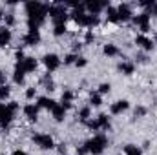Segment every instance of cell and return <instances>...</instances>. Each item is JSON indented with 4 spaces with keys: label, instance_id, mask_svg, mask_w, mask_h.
<instances>
[{
    "label": "cell",
    "instance_id": "cell-1",
    "mask_svg": "<svg viewBox=\"0 0 157 155\" xmlns=\"http://www.w3.org/2000/svg\"><path fill=\"white\" fill-rule=\"evenodd\" d=\"M86 146H88L90 153H93V155L102 153V152H104V146H106V137H102V135H95L90 142H86Z\"/></svg>",
    "mask_w": 157,
    "mask_h": 155
},
{
    "label": "cell",
    "instance_id": "cell-2",
    "mask_svg": "<svg viewBox=\"0 0 157 155\" xmlns=\"http://www.w3.org/2000/svg\"><path fill=\"white\" fill-rule=\"evenodd\" d=\"M33 141L37 142V146H40L42 150H49V148H53V146H55L53 139H51L48 133H37V135L33 137Z\"/></svg>",
    "mask_w": 157,
    "mask_h": 155
},
{
    "label": "cell",
    "instance_id": "cell-3",
    "mask_svg": "<svg viewBox=\"0 0 157 155\" xmlns=\"http://www.w3.org/2000/svg\"><path fill=\"white\" fill-rule=\"evenodd\" d=\"M44 66H46L49 71H55V70L60 66V59H59L55 53H49V55L44 57Z\"/></svg>",
    "mask_w": 157,
    "mask_h": 155
},
{
    "label": "cell",
    "instance_id": "cell-4",
    "mask_svg": "<svg viewBox=\"0 0 157 155\" xmlns=\"http://www.w3.org/2000/svg\"><path fill=\"white\" fill-rule=\"evenodd\" d=\"M133 22L141 28V31H143V33H146V31H148V22H150V15H148V13L137 15V17H133Z\"/></svg>",
    "mask_w": 157,
    "mask_h": 155
},
{
    "label": "cell",
    "instance_id": "cell-5",
    "mask_svg": "<svg viewBox=\"0 0 157 155\" xmlns=\"http://www.w3.org/2000/svg\"><path fill=\"white\" fill-rule=\"evenodd\" d=\"M24 42L28 44V46H35V44H39L40 42V33L37 28H31L29 31H28V35L24 37Z\"/></svg>",
    "mask_w": 157,
    "mask_h": 155
},
{
    "label": "cell",
    "instance_id": "cell-6",
    "mask_svg": "<svg viewBox=\"0 0 157 155\" xmlns=\"http://www.w3.org/2000/svg\"><path fill=\"white\" fill-rule=\"evenodd\" d=\"M135 42H137V46H139V47H143L144 51H152V49H154V46H155V42H154V40L148 39V37H144V35H139Z\"/></svg>",
    "mask_w": 157,
    "mask_h": 155
},
{
    "label": "cell",
    "instance_id": "cell-7",
    "mask_svg": "<svg viewBox=\"0 0 157 155\" xmlns=\"http://www.w3.org/2000/svg\"><path fill=\"white\" fill-rule=\"evenodd\" d=\"M128 108H130V102L128 100H117V102H113L110 106V112H112V115H119V113L126 112Z\"/></svg>",
    "mask_w": 157,
    "mask_h": 155
},
{
    "label": "cell",
    "instance_id": "cell-8",
    "mask_svg": "<svg viewBox=\"0 0 157 155\" xmlns=\"http://www.w3.org/2000/svg\"><path fill=\"white\" fill-rule=\"evenodd\" d=\"M39 106L37 104H26L24 106V115L28 117L29 120H37V117H39Z\"/></svg>",
    "mask_w": 157,
    "mask_h": 155
},
{
    "label": "cell",
    "instance_id": "cell-9",
    "mask_svg": "<svg viewBox=\"0 0 157 155\" xmlns=\"http://www.w3.org/2000/svg\"><path fill=\"white\" fill-rule=\"evenodd\" d=\"M117 15H119V20H128L132 18V11H130V6L128 4H122L117 7Z\"/></svg>",
    "mask_w": 157,
    "mask_h": 155
},
{
    "label": "cell",
    "instance_id": "cell-10",
    "mask_svg": "<svg viewBox=\"0 0 157 155\" xmlns=\"http://www.w3.org/2000/svg\"><path fill=\"white\" fill-rule=\"evenodd\" d=\"M35 68H37V60L31 59V57H26V59L20 62V70H24V71H33Z\"/></svg>",
    "mask_w": 157,
    "mask_h": 155
},
{
    "label": "cell",
    "instance_id": "cell-11",
    "mask_svg": "<svg viewBox=\"0 0 157 155\" xmlns=\"http://www.w3.org/2000/svg\"><path fill=\"white\" fill-rule=\"evenodd\" d=\"M37 106H39V108H46V110H53L57 104H55V100L49 99V97H40L39 102H37Z\"/></svg>",
    "mask_w": 157,
    "mask_h": 155
},
{
    "label": "cell",
    "instance_id": "cell-12",
    "mask_svg": "<svg viewBox=\"0 0 157 155\" xmlns=\"http://www.w3.org/2000/svg\"><path fill=\"white\" fill-rule=\"evenodd\" d=\"M119 71H122L124 75H132V73L135 71V64H133V62L124 60V62H121V64H119Z\"/></svg>",
    "mask_w": 157,
    "mask_h": 155
},
{
    "label": "cell",
    "instance_id": "cell-13",
    "mask_svg": "<svg viewBox=\"0 0 157 155\" xmlns=\"http://www.w3.org/2000/svg\"><path fill=\"white\" fill-rule=\"evenodd\" d=\"M9 42H11V31H9V28H2L0 29V47L7 46Z\"/></svg>",
    "mask_w": 157,
    "mask_h": 155
},
{
    "label": "cell",
    "instance_id": "cell-14",
    "mask_svg": "<svg viewBox=\"0 0 157 155\" xmlns=\"http://www.w3.org/2000/svg\"><path fill=\"white\" fill-rule=\"evenodd\" d=\"M51 113H53V117H55V120H64V117H66V108H62L60 104H57L53 110H51Z\"/></svg>",
    "mask_w": 157,
    "mask_h": 155
},
{
    "label": "cell",
    "instance_id": "cell-15",
    "mask_svg": "<svg viewBox=\"0 0 157 155\" xmlns=\"http://www.w3.org/2000/svg\"><path fill=\"white\" fill-rule=\"evenodd\" d=\"M95 122H97L99 130H108V128H110V117H108V115H104V113L97 117V120H95Z\"/></svg>",
    "mask_w": 157,
    "mask_h": 155
},
{
    "label": "cell",
    "instance_id": "cell-16",
    "mask_svg": "<svg viewBox=\"0 0 157 155\" xmlns=\"http://www.w3.org/2000/svg\"><path fill=\"white\" fill-rule=\"evenodd\" d=\"M77 117L80 120H84V122H88L90 120V117H91V106H84V108H80L78 110Z\"/></svg>",
    "mask_w": 157,
    "mask_h": 155
},
{
    "label": "cell",
    "instance_id": "cell-17",
    "mask_svg": "<svg viewBox=\"0 0 157 155\" xmlns=\"http://www.w3.org/2000/svg\"><path fill=\"white\" fill-rule=\"evenodd\" d=\"M102 51H104L106 57H115V55H119V47L115 46V44H106Z\"/></svg>",
    "mask_w": 157,
    "mask_h": 155
},
{
    "label": "cell",
    "instance_id": "cell-18",
    "mask_svg": "<svg viewBox=\"0 0 157 155\" xmlns=\"http://www.w3.org/2000/svg\"><path fill=\"white\" fill-rule=\"evenodd\" d=\"M102 104V95H99V93H91V97H90V106H101Z\"/></svg>",
    "mask_w": 157,
    "mask_h": 155
},
{
    "label": "cell",
    "instance_id": "cell-19",
    "mask_svg": "<svg viewBox=\"0 0 157 155\" xmlns=\"http://www.w3.org/2000/svg\"><path fill=\"white\" fill-rule=\"evenodd\" d=\"M124 153L126 155H141V150L137 146H133V144H128V146H124Z\"/></svg>",
    "mask_w": 157,
    "mask_h": 155
},
{
    "label": "cell",
    "instance_id": "cell-20",
    "mask_svg": "<svg viewBox=\"0 0 157 155\" xmlns=\"http://www.w3.org/2000/svg\"><path fill=\"white\" fill-rule=\"evenodd\" d=\"M146 113H148V108H146V106H137V108L133 110V115L135 117H144Z\"/></svg>",
    "mask_w": 157,
    "mask_h": 155
},
{
    "label": "cell",
    "instance_id": "cell-21",
    "mask_svg": "<svg viewBox=\"0 0 157 155\" xmlns=\"http://www.w3.org/2000/svg\"><path fill=\"white\" fill-rule=\"evenodd\" d=\"M9 93H11V89L2 84V86H0V100H6V99L9 97Z\"/></svg>",
    "mask_w": 157,
    "mask_h": 155
},
{
    "label": "cell",
    "instance_id": "cell-22",
    "mask_svg": "<svg viewBox=\"0 0 157 155\" xmlns=\"http://www.w3.org/2000/svg\"><path fill=\"white\" fill-rule=\"evenodd\" d=\"M110 89H112V86L108 82H102L99 86V95H106V93H110Z\"/></svg>",
    "mask_w": 157,
    "mask_h": 155
},
{
    "label": "cell",
    "instance_id": "cell-23",
    "mask_svg": "<svg viewBox=\"0 0 157 155\" xmlns=\"http://www.w3.org/2000/svg\"><path fill=\"white\" fill-rule=\"evenodd\" d=\"M15 82L17 84H24V70H17L15 71Z\"/></svg>",
    "mask_w": 157,
    "mask_h": 155
},
{
    "label": "cell",
    "instance_id": "cell-24",
    "mask_svg": "<svg viewBox=\"0 0 157 155\" xmlns=\"http://www.w3.org/2000/svg\"><path fill=\"white\" fill-rule=\"evenodd\" d=\"M53 33H55L57 37L64 35V33H66V26H64V24H57V26H55V29H53Z\"/></svg>",
    "mask_w": 157,
    "mask_h": 155
},
{
    "label": "cell",
    "instance_id": "cell-25",
    "mask_svg": "<svg viewBox=\"0 0 157 155\" xmlns=\"http://www.w3.org/2000/svg\"><path fill=\"white\" fill-rule=\"evenodd\" d=\"M77 55H75V53H70V55H66V57H64V64H75V62H77Z\"/></svg>",
    "mask_w": 157,
    "mask_h": 155
},
{
    "label": "cell",
    "instance_id": "cell-26",
    "mask_svg": "<svg viewBox=\"0 0 157 155\" xmlns=\"http://www.w3.org/2000/svg\"><path fill=\"white\" fill-rule=\"evenodd\" d=\"M35 97H37V88H28V89H26V99L31 100V99H35Z\"/></svg>",
    "mask_w": 157,
    "mask_h": 155
},
{
    "label": "cell",
    "instance_id": "cell-27",
    "mask_svg": "<svg viewBox=\"0 0 157 155\" xmlns=\"http://www.w3.org/2000/svg\"><path fill=\"white\" fill-rule=\"evenodd\" d=\"M135 60L141 62V64H144V62H148V55H146V53H139V55L135 57Z\"/></svg>",
    "mask_w": 157,
    "mask_h": 155
},
{
    "label": "cell",
    "instance_id": "cell-28",
    "mask_svg": "<svg viewBox=\"0 0 157 155\" xmlns=\"http://www.w3.org/2000/svg\"><path fill=\"white\" fill-rule=\"evenodd\" d=\"M4 22H6V26H13L15 24V17L13 15H6L4 17Z\"/></svg>",
    "mask_w": 157,
    "mask_h": 155
},
{
    "label": "cell",
    "instance_id": "cell-29",
    "mask_svg": "<svg viewBox=\"0 0 157 155\" xmlns=\"http://www.w3.org/2000/svg\"><path fill=\"white\" fill-rule=\"evenodd\" d=\"M86 64H88V60H86V59H82V57H78L77 62H75V66H77V68H84Z\"/></svg>",
    "mask_w": 157,
    "mask_h": 155
},
{
    "label": "cell",
    "instance_id": "cell-30",
    "mask_svg": "<svg viewBox=\"0 0 157 155\" xmlns=\"http://www.w3.org/2000/svg\"><path fill=\"white\" fill-rule=\"evenodd\" d=\"M148 7H150V11H148V15H157V2H152V4H150Z\"/></svg>",
    "mask_w": 157,
    "mask_h": 155
},
{
    "label": "cell",
    "instance_id": "cell-31",
    "mask_svg": "<svg viewBox=\"0 0 157 155\" xmlns=\"http://www.w3.org/2000/svg\"><path fill=\"white\" fill-rule=\"evenodd\" d=\"M77 153H78V155H88V153H90V150H88V146L84 144V146L77 148Z\"/></svg>",
    "mask_w": 157,
    "mask_h": 155
},
{
    "label": "cell",
    "instance_id": "cell-32",
    "mask_svg": "<svg viewBox=\"0 0 157 155\" xmlns=\"http://www.w3.org/2000/svg\"><path fill=\"white\" fill-rule=\"evenodd\" d=\"M93 40H95L93 31H91V29H88V31H86V42H93Z\"/></svg>",
    "mask_w": 157,
    "mask_h": 155
},
{
    "label": "cell",
    "instance_id": "cell-33",
    "mask_svg": "<svg viewBox=\"0 0 157 155\" xmlns=\"http://www.w3.org/2000/svg\"><path fill=\"white\" fill-rule=\"evenodd\" d=\"M4 82H6V77H4V73H2V71H0V86H2V84H4Z\"/></svg>",
    "mask_w": 157,
    "mask_h": 155
},
{
    "label": "cell",
    "instance_id": "cell-34",
    "mask_svg": "<svg viewBox=\"0 0 157 155\" xmlns=\"http://www.w3.org/2000/svg\"><path fill=\"white\" fill-rule=\"evenodd\" d=\"M0 20H4V11L0 9Z\"/></svg>",
    "mask_w": 157,
    "mask_h": 155
},
{
    "label": "cell",
    "instance_id": "cell-35",
    "mask_svg": "<svg viewBox=\"0 0 157 155\" xmlns=\"http://www.w3.org/2000/svg\"><path fill=\"white\" fill-rule=\"evenodd\" d=\"M154 42H157V35H155V39H154Z\"/></svg>",
    "mask_w": 157,
    "mask_h": 155
}]
</instances>
